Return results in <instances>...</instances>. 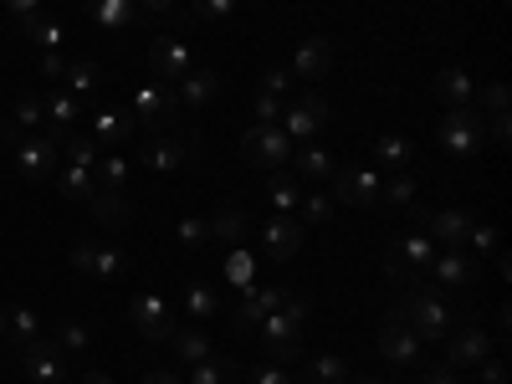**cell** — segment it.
I'll list each match as a JSON object with an SVG mask.
<instances>
[{
    "mask_svg": "<svg viewBox=\"0 0 512 384\" xmlns=\"http://www.w3.org/2000/svg\"><path fill=\"white\" fill-rule=\"evenodd\" d=\"M195 154H200V139L149 134V139H144V149H139V164L149 169V175H175V169H185Z\"/></svg>",
    "mask_w": 512,
    "mask_h": 384,
    "instance_id": "7",
    "label": "cell"
},
{
    "mask_svg": "<svg viewBox=\"0 0 512 384\" xmlns=\"http://www.w3.org/2000/svg\"><path fill=\"white\" fill-rule=\"evenodd\" d=\"M0 11H6V6H0Z\"/></svg>",
    "mask_w": 512,
    "mask_h": 384,
    "instance_id": "63",
    "label": "cell"
},
{
    "mask_svg": "<svg viewBox=\"0 0 512 384\" xmlns=\"http://www.w3.org/2000/svg\"><path fill=\"white\" fill-rule=\"evenodd\" d=\"M93 190H98L93 169H82V164H62V169H57V195H67V200H93Z\"/></svg>",
    "mask_w": 512,
    "mask_h": 384,
    "instance_id": "31",
    "label": "cell"
},
{
    "mask_svg": "<svg viewBox=\"0 0 512 384\" xmlns=\"http://www.w3.org/2000/svg\"><path fill=\"white\" fill-rule=\"evenodd\" d=\"M36 67H41V77H47V82H62L67 57H62V52H41V57H36Z\"/></svg>",
    "mask_w": 512,
    "mask_h": 384,
    "instance_id": "51",
    "label": "cell"
},
{
    "mask_svg": "<svg viewBox=\"0 0 512 384\" xmlns=\"http://www.w3.org/2000/svg\"><path fill=\"white\" fill-rule=\"evenodd\" d=\"M149 67H154V82L175 88L185 72H195V52L185 47V36L164 31V36H154V47H149Z\"/></svg>",
    "mask_w": 512,
    "mask_h": 384,
    "instance_id": "8",
    "label": "cell"
},
{
    "mask_svg": "<svg viewBox=\"0 0 512 384\" xmlns=\"http://www.w3.org/2000/svg\"><path fill=\"white\" fill-rule=\"evenodd\" d=\"M251 384H292V379H287V374H282L277 364H262V369L251 374Z\"/></svg>",
    "mask_w": 512,
    "mask_h": 384,
    "instance_id": "56",
    "label": "cell"
},
{
    "mask_svg": "<svg viewBox=\"0 0 512 384\" xmlns=\"http://www.w3.org/2000/svg\"><path fill=\"white\" fill-rule=\"evenodd\" d=\"M139 384H185V379H180L175 369H149V374H144Z\"/></svg>",
    "mask_w": 512,
    "mask_h": 384,
    "instance_id": "58",
    "label": "cell"
},
{
    "mask_svg": "<svg viewBox=\"0 0 512 384\" xmlns=\"http://www.w3.org/2000/svg\"><path fill=\"white\" fill-rule=\"evenodd\" d=\"M431 256H436V241L425 231H410L384 251V272H390L395 282H420L425 272H431Z\"/></svg>",
    "mask_w": 512,
    "mask_h": 384,
    "instance_id": "4",
    "label": "cell"
},
{
    "mask_svg": "<svg viewBox=\"0 0 512 384\" xmlns=\"http://www.w3.org/2000/svg\"><path fill=\"white\" fill-rule=\"evenodd\" d=\"M190 16L195 21H231L236 16V0H195Z\"/></svg>",
    "mask_w": 512,
    "mask_h": 384,
    "instance_id": "45",
    "label": "cell"
},
{
    "mask_svg": "<svg viewBox=\"0 0 512 384\" xmlns=\"http://www.w3.org/2000/svg\"><path fill=\"white\" fill-rule=\"evenodd\" d=\"M180 98L175 88H164V82H139V93H134V123H144L149 134H169V128L180 123Z\"/></svg>",
    "mask_w": 512,
    "mask_h": 384,
    "instance_id": "3",
    "label": "cell"
},
{
    "mask_svg": "<svg viewBox=\"0 0 512 384\" xmlns=\"http://www.w3.org/2000/svg\"><path fill=\"white\" fill-rule=\"evenodd\" d=\"M287 297H292L287 287H251V292H246V303L231 313V333H256V323H262L272 308H282Z\"/></svg>",
    "mask_w": 512,
    "mask_h": 384,
    "instance_id": "16",
    "label": "cell"
},
{
    "mask_svg": "<svg viewBox=\"0 0 512 384\" xmlns=\"http://www.w3.org/2000/svg\"><path fill=\"white\" fill-rule=\"evenodd\" d=\"M436 98L446 108H472V77H466L461 67H441L436 72Z\"/></svg>",
    "mask_w": 512,
    "mask_h": 384,
    "instance_id": "26",
    "label": "cell"
},
{
    "mask_svg": "<svg viewBox=\"0 0 512 384\" xmlns=\"http://www.w3.org/2000/svg\"><path fill=\"white\" fill-rule=\"evenodd\" d=\"M164 344L175 349V359H185V364H205V359H210V338H205L200 328H180V323H175V333H169Z\"/></svg>",
    "mask_w": 512,
    "mask_h": 384,
    "instance_id": "28",
    "label": "cell"
},
{
    "mask_svg": "<svg viewBox=\"0 0 512 384\" xmlns=\"http://www.w3.org/2000/svg\"><path fill=\"white\" fill-rule=\"evenodd\" d=\"M134 113H123V108H93V128H88V134L108 149V144H123L128 134H134Z\"/></svg>",
    "mask_w": 512,
    "mask_h": 384,
    "instance_id": "23",
    "label": "cell"
},
{
    "mask_svg": "<svg viewBox=\"0 0 512 384\" xmlns=\"http://www.w3.org/2000/svg\"><path fill=\"white\" fill-rule=\"evenodd\" d=\"M93 175H98V185H103V190H128V159L103 149V159L93 164Z\"/></svg>",
    "mask_w": 512,
    "mask_h": 384,
    "instance_id": "37",
    "label": "cell"
},
{
    "mask_svg": "<svg viewBox=\"0 0 512 384\" xmlns=\"http://www.w3.org/2000/svg\"><path fill=\"white\" fill-rule=\"evenodd\" d=\"M21 36L31 41L36 52H62V21H52V16H31V21H21Z\"/></svg>",
    "mask_w": 512,
    "mask_h": 384,
    "instance_id": "30",
    "label": "cell"
},
{
    "mask_svg": "<svg viewBox=\"0 0 512 384\" xmlns=\"http://www.w3.org/2000/svg\"><path fill=\"white\" fill-rule=\"evenodd\" d=\"M67 93L77 98V103H93L98 98V88H103V72H98V62H67Z\"/></svg>",
    "mask_w": 512,
    "mask_h": 384,
    "instance_id": "27",
    "label": "cell"
},
{
    "mask_svg": "<svg viewBox=\"0 0 512 384\" xmlns=\"http://www.w3.org/2000/svg\"><path fill=\"white\" fill-rule=\"evenodd\" d=\"M287 88H292V72H287V67H272V72H262V88H256V93H267V98H287Z\"/></svg>",
    "mask_w": 512,
    "mask_h": 384,
    "instance_id": "47",
    "label": "cell"
},
{
    "mask_svg": "<svg viewBox=\"0 0 512 384\" xmlns=\"http://www.w3.org/2000/svg\"><path fill=\"white\" fill-rule=\"evenodd\" d=\"M410 154H415V149H410V139H405V134H379V139H374V159L395 164V169H405V164H410Z\"/></svg>",
    "mask_w": 512,
    "mask_h": 384,
    "instance_id": "39",
    "label": "cell"
},
{
    "mask_svg": "<svg viewBox=\"0 0 512 384\" xmlns=\"http://www.w3.org/2000/svg\"><path fill=\"white\" fill-rule=\"evenodd\" d=\"M251 272H256L251 251L231 246V256H226V282H231V287H246V292H251Z\"/></svg>",
    "mask_w": 512,
    "mask_h": 384,
    "instance_id": "43",
    "label": "cell"
},
{
    "mask_svg": "<svg viewBox=\"0 0 512 384\" xmlns=\"http://www.w3.org/2000/svg\"><path fill=\"white\" fill-rule=\"evenodd\" d=\"M205 241H210V221L185 216V221H180V246H190V251H195V246H205Z\"/></svg>",
    "mask_w": 512,
    "mask_h": 384,
    "instance_id": "48",
    "label": "cell"
},
{
    "mask_svg": "<svg viewBox=\"0 0 512 384\" xmlns=\"http://www.w3.org/2000/svg\"><path fill=\"white\" fill-rule=\"evenodd\" d=\"M128 318H134L139 338H149V344H164V338L175 333V308H169V297H159V292H139L134 303H128Z\"/></svg>",
    "mask_w": 512,
    "mask_h": 384,
    "instance_id": "10",
    "label": "cell"
},
{
    "mask_svg": "<svg viewBox=\"0 0 512 384\" xmlns=\"http://www.w3.org/2000/svg\"><path fill=\"white\" fill-rule=\"evenodd\" d=\"M507 134H512V128H507V113H492V139L507 144Z\"/></svg>",
    "mask_w": 512,
    "mask_h": 384,
    "instance_id": "60",
    "label": "cell"
},
{
    "mask_svg": "<svg viewBox=\"0 0 512 384\" xmlns=\"http://www.w3.org/2000/svg\"><path fill=\"white\" fill-rule=\"evenodd\" d=\"M0 333H6L11 349H26L31 338H41V318L31 308H6V313H0Z\"/></svg>",
    "mask_w": 512,
    "mask_h": 384,
    "instance_id": "25",
    "label": "cell"
},
{
    "mask_svg": "<svg viewBox=\"0 0 512 384\" xmlns=\"http://www.w3.org/2000/svg\"><path fill=\"white\" fill-rule=\"evenodd\" d=\"M323 123H328V103H323L318 93H303V98H292V103L282 108V134H287L292 144H313Z\"/></svg>",
    "mask_w": 512,
    "mask_h": 384,
    "instance_id": "11",
    "label": "cell"
},
{
    "mask_svg": "<svg viewBox=\"0 0 512 384\" xmlns=\"http://www.w3.org/2000/svg\"><path fill=\"white\" fill-rule=\"evenodd\" d=\"M267 200L277 216H292L297 200H303V185H297V175H287V169H272V180H267Z\"/></svg>",
    "mask_w": 512,
    "mask_h": 384,
    "instance_id": "29",
    "label": "cell"
},
{
    "mask_svg": "<svg viewBox=\"0 0 512 384\" xmlns=\"http://www.w3.org/2000/svg\"><path fill=\"white\" fill-rule=\"evenodd\" d=\"M82 384H118L113 374H103V369H93V374H82Z\"/></svg>",
    "mask_w": 512,
    "mask_h": 384,
    "instance_id": "61",
    "label": "cell"
},
{
    "mask_svg": "<svg viewBox=\"0 0 512 384\" xmlns=\"http://www.w3.org/2000/svg\"><path fill=\"white\" fill-rule=\"evenodd\" d=\"M425 277H441L446 287H466V282H477L482 277V262L472 251H451V246H436V256H431V272Z\"/></svg>",
    "mask_w": 512,
    "mask_h": 384,
    "instance_id": "17",
    "label": "cell"
},
{
    "mask_svg": "<svg viewBox=\"0 0 512 384\" xmlns=\"http://www.w3.org/2000/svg\"><path fill=\"white\" fill-rule=\"evenodd\" d=\"M11 164H16V175L41 185L47 175H57V164H62V144L52 134H31V139H16L11 144Z\"/></svg>",
    "mask_w": 512,
    "mask_h": 384,
    "instance_id": "5",
    "label": "cell"
},
{
    "mask_svg": "<svg viewBox=\"0 0 512 384\" xmlns=\"http://www.w3.org/2000/svg\"><path fill=\"white\" fill-rule=\"evenodd\" d=\"M251 118H256V123H277V118H282V98L256 93V98H251Z\"/></svg>",
    "mask_w": 512,
    "mask_h": 384,
    "instance_id": "49",
    "label": "cell"
},
{
    "mask_svg": "<svg viewBox=\"0 0 512 384\" xmlns=\"http://www.w3.org/2000/svg\"><path fill=\"white\" fill-rule=\"evenodd\" d=\"M21 369L31 384H67V359H62L57 338H31L21 349Z\"/></svg>",
    "mask_w": 512,
    "mask_h": 384,
    "instance_id": "12",
    "label": "cell"
},
{
    "mask_svg": "<svg viewBox=\"0 0 512 384\" xmlns=\"http://www.w3.org/2000/svg\"><path fill=\"white\" fill-rule=\"evenodd\" d=\"M62 159H67V164H82V169H93V164L103 159V144H98L93 134H77V128H72V134L62 139Z\"/></svg>",
    "mask_w": 512,
    "mask_h": 384,
    "instance_id": "33",
    "label": "cell"
},
{
    "mask_svg": "<svg viewBox=\"0 0 512 384\" xmlns=\"http://www.w3.org/2000/svg\"><path fill=\"white\" fill-rule=\"evenodd\" d=\"M395 318L410 323V333L420 338V344H441V338L456 328V308L425 277L420 282H405V297H400V313Z\"/></svg>",
    "mask_w": 512,
    "mask_h": 384,
    "instance_id": "1",
    "label": "cell"
},
{
    "mask_svg": "<svg viewBox=\"0 0 512 384\" xmlns=\"http://www.w3.org/2000/svg\"><path fill=\"white\" fill-rule=\"evenodd\" d=\"M88 16H93V26H103V31H128V26L144 21L134 0H88Z\"/></svg>",
    "mask_w": 512,
    "mask_h": 384,
    "instance_id": "22",
    "label": "cell"
},
{
    "mask_svg": "<svg viewBox=\"0 0 512 384\" xmlns=\"http://www.w3.org/2000/svg\"><path fill=\"white\" fill-rule=\"evenodd\" d=\"M297 210H303V226H328L338 205H333V195L313 190V195H303V200H297Z\"/></svg>",
    "mask_w": 512,
    "mask_h": 384,
    "instance_id": "40",
    "label": "cell"
},
{
    "mask_svg": "<svg viewBox=\"0 0 512 384\" xmlns=\"http://www.w3.org/2000/svg\"><path fill=\"white\" fill-rule=\"evenodd\" d=\"M134 6H139V16H169L175 0H134Z\"/></svg>",
    "mask_w": 512,
    "mask_h": 384,
    "instance_id": "57",
    "label": "cell"
},
{
    "mask_svg": "<svg viewBox=\"0 0 512 384\" xmlns=\"http://www.w3.org/2000/svg\"><path fill=\"white\" fill-rule=\"evenodd\" d=\"M241 149H246L251 164H262V169H287L297 144L282 134V123H251L246 139H241Z\"/></svg>",
    "mask_w": 512,
    "mask_h": 384,
    "instance_id": "6",
    "label": "cell"
},
{
    "mask_svg": "<svg viewBox=\"0 0 512 384\" xmlns=\"http://www.w3.org/2000/svg\"><path fill=\"white\" fill-rule=\"evenodd\" d=\"M292 169H297V180H333L338 159L323 144H303V149H292Z\"/></svg>",
    "mask_w": 512,
    "mask_h": 384,
    "instance_id": "24",
    "label": "cell"
},
{
    "mask_svg": "<svg viewBox=\"0 0 512 384\" xmlns=\"http://www.w3.org/2000/svg\"><path fill=\"white\" fill-rule=\"evenodd\" d=\"M123 195H128V190H103V185L93 190V200H88V205H93V216H98L103 226L128 221V200H123Z\"/></svg>",
    "mask_w": 512,
    "mask_h": 384,
    "instance_id": "34",
    "label": "cell"
},
{
    "mask_svg": "<svg viewBox=\"0 0 512 384\" xmlns=\"http://www.w3.org/2000/svg\"><path fill=\"white\" fill-rule=\"evenodd\" d=\"M482 103H487V113H507V82H492L482 93Z\"/></svg>",
    "mask_w": 512,
    "mask_h": 384,
    "instance_id": "52",
    "label": "cell"
},
{
    "mask_svg": "<svg viewBox=\"0 0 512 384\" xmlns=\"http://www.w3.org/2000/svg\"><path fill=\"white\" fill-rule=\"evenodd\" d=\"M482 379H487V384H502V379H507L502 359H492V354H487V364H482Z\"/></svg>",
    "mask_w": 512,
    "mask_h": 384,
    "instance_id": "59",
    "label": "cell"
},
{
    "mask_svg": "<svg viewBox=\"0 0 512 384\" xmlns=\"http://www.w3.org/2000/svg\"><path fill=\"white\" fill-rule=\"evenodd\" d=\"M57 344H62V354H77V359H82V354L93 349V328L82 323V318H67V323L57 328Z\"/></svg>",
    "mask_w": 512,
    "mask_h": 384,
    "instance_id": "36",
    "label": "cell"
},
{
    "mask_svg": "<svg viewBox=\"0 0 512 384\" xmlns=\"http://www.w3.org/2000/svg\"><path fill=\"white\" fill-rule=\"evenodd\" d=\"M379 349H384V359H395V364H425V344L410 333V323H400V318H390L379 328Z\"/></svg>",
    "mask_w": 512,
    "mask_h": 384,
    "instance_id": "19",
    "label": "cell"
},
{
    "mask_svg": "<svg viewBox=\"0 0 512 384\" xmlns=\"http://www.w3.org/2000/svg\"><path fill=\"white\" fill-rule=\"evenodd\" d=\"M41 118H47V108H41V98H21V103H16V128H36Z\"/></svg>",
    "mask_w": 512,
    "mask_h": 384,
    "instance_id": "50",
    "label": "cell"
},
{
    "mask_svg": "<svg viewBox=\"0 0 512 384\" xmlns=\"http://www.w3.org/2000/svg\"><path fill=\"white\" fill-rule=\"evenodd\" d=\"M175 98H180V108H210L221 98V77L216 72H185L180 82H175Z\"/></svg>",
    "mask_w": 512,
    "mask_h": 384,
    "instance_id": "21",
    "label": "cell"
},
{
    "mask_svg": "<svg viewBox=\"0 0 512 384\" xmlns=\"http://www.w3.org/2000/svg\"><path fill=\"white\" fill-rule=\"evenodd\" d=\"M328 67H333V41L308 36L303 47H297V57H292V67H287V72L308 77V82H323V77H328Z\"/></svg>",
    "mask_w": 512,
    "mask_h": 384,
    "instance_id": "20",
    "label": "cell"
},
{
    "mask_svg": "<svg viewBox=\"0 0 512 384\" xmlns=\"http://www.w3.org/2000/svg\"><path fill=\"white\" fill-rule=\"evenodd\" d=\"M185 313H190V318H216V313H221V297H216V287H200V282H190V287H185Z\"/></svg>",
    "mask_w": 512,
    "mask_h": 384,
    "instance_id": "38",
    "label": "cell"
},
{
    "mask_svg": "<svg viewBox=\"0 0 512 384\" xmlns=\"http://www.w3.org/2000/svg\"><path fill=\"white\" fill-rule=\"evenodd\" d=\"M344 379H349V359H338V354L308 359V384H344Z\"/></svg>",
    "mask_w": 512,
    "mask_h": 384,
    "instance_id": "35",
    "label": "cell"
},
{
    "mask_svg": "<svg viewBox=\"0 0 512 384\" xmlns=\"http://www.w3.org/2000/svg\"><path fill=\"white\" fill-rule=\"evenodd\" d=\"M241 236H246V210H241V205H221V210H216V221H210V241H231V246H241Z\"/></svg>",
    "mask_w": 512,
    "mask_h": 384,
    "instance_id": "32",
    "label": "cell"
},
{
    "mask_svg": "<svg viewBox=\"0 0 512 384\" xmlns=\"http://www.w3.org/2000/svg\"><path fill=\"white\" fill-rule=\"evenodd\" d=\"M190 384H236V369L226 359H205V364H190Z\"/></svg>",
    "mask_w": 512,
    "mask_h": 384,
    "instance_id": "41",
    "label": "cell"
},
{
    "mask_svg": "<svg viewBox=\"0 0 512 384\" xmlns=\"http://www.w3.org/2000/svg\"><path fill=\"white\" fill-rule=\"evenodd\" d=\"M487 354H492V338H487L482 323H466V328L446 333V364L451 369H477Z\"/></svg>",
    "mask_w": 512,
    "mask_h": 384,
    "instance_id": "14",
    "label": "cell"
},
{
    "mask_svg": "<svg viewBox=\"0 0 512 384\" xmlns=\"http://www.w3.org/2000/svg\"><path fill=\"white\" fill-rule=\"evenodd\" d=\"M415 226L425 236H436L441 246L461 251L466 246V231H472V216H466V210H415Z\"/></svg>",
    "mask_w": 512,
    "mask_h": 384,
    "instance_id": "15",
    "label": "cell"
},
{
    "mask_svg": "<svg viewBox=\"0 0 512 384\" xmlns=\"http://www.w3.org/2000/svg\"><path fill=\"white\" fill-rule=\"evenodd\" d=\"M0 6H6V11H11L16 21H31V16L41 11V0H0Z\"/></svg>",
    "mask_w": 512,
    "mask_h": 384,
    "instance_id": "55",
    "label": "cell"
},
{
    "mask_svg": "<svg viewBox=\"0 0 512 384\" xmlns=\"http://www.w3.org/2000/svg\"><path fill=\"white\" fill-rule=\"evenodd\" d=\"M425 384H461V369H451V364H431V369H425Z\"/></svg>",
    "mask_w": 512,
    "mask_h": 384,
    "instance_id": "53",
    "label": "cell"
},
{
    "mask_svg": "<svg viewBox=\"0 0 512 384\" xmlns=\"http://www.w3.org/2000/svg\"><path fill=\"white\" fill-rule=\"evenodd\" d=\"M502 241H497V226H477L472 221V231H466V246L461 251H472V256H492Z\"/></svg>",
    "mask_w": 512,
    "mask_h": 384,
    "instance_id": "44",
    "label": "cell"
},
{
    "mask_svg": "<svg viewBox=\"0 0 512 384\" xmlns=\"http://www.w3.org/2000/svg\"><path fill=\"white\" fill-rule=\"evenodd\" d=\"M436 144H441L446 154H456V159L482 154V123H477V113H472V108H451V113L441 118V128H436Z\"/></svg>",
    "mask_w": 512,
    "mask_h": 384,
    "instance_id": "9",
    "label": "cell"
},
{
    "mask_svg": "<svg viewBox=\"0 0 512 384\" xmlns=\"http://www.w3.org/2000/svg\"><path fill=\"white\" fill-rule=\"evenodd\" d=\"M344 384H379V379H369V374H359V379H354V374H349Z\"/></svg>",
    "mask_w": 512,
    "mask_h": 384,
    "instance_id": "62",
    "label": "cell"
},
{
    "mask_svg": "<svg viewBox=\"0 0 512 384\" xmlns=\"http://www.w3.org/2000/svg\"><path fill=\"white\" fill-rule=\"evenodd\" d=\"M93 246H98L93 236H88V241H77V246H72V267H77V272H88V267H93Z\"/></svg>",
    "mask_w": 512,
    "mask_h": 384,
    "instance_id": "54",
    "label": "cell"
},
{
    "mask_svg": "<svg viewBox=\"0 0 512 384\" xmlns=\"http://www.w3.org/2000/svg\"><path fill=\"white\" fill-rule=\"evenodd\" d=\"M333 205H354V210H364V205H374L379 200V175L374 169H364V164H349V169H333Z\"/></svg>",
    "mask_w": 512,
    "mask_h": 384,
    "instance_id": "13",
    "label": "cell"
},
{
    "mask_svg": "<svg viewBox=\"0 0 512 384\" xmlns=\"http://www.w3.org/2000/svg\"><path fill=\"white\" fill-rule=\"evenodd\" d=\"M123 267H128V256H123V251H113V246H93V267H88V277H108V282H113Z\"/></svg>",
    "mask_w": 512,
    "mask_h": 384,
    "instance_id": "42",
    "label": "cell"
},
{
    "mask_svg": "<svg viewBox=\"0 0 512 384\" xmlns=\"http://www.w3.org/2000/svg\"><path fill=\"white\" fill-rule=\"evenodd\" d=\"M379 200H390V205H415V180H410V175H395L390 185H379Z\"/></svg>",
    "mask_w": 512,
    "mask_h": 384,
    "instance_id": "46",
    "label": "cell"
},
{
    "mask_svg": "<svg viewBox=\"0 0 512 384\" xmlns=\"http://www.w3.org/2000/svg\"><path fill=\"white\" fill-rule=\"evenodd\" d=\"M297 251H303V221L272 216L267 231H262V256H267V262H292Z\"/></svg>",
    "mask_w": 512,
    "mask_h": 384,
    "instance_id": "18",
    "label": "cell"
},
{
    "mask_svg": "<svg viewBox=\"0 0 512 384\" xmlns=\"http://www.w3.org/2000/svg\"><path fill=\"white\" fill-rule=\"evenodd\" d=\"M303 328H308V303L303 297H287L282 308H272L256 333H262V349L272 359H297V344H303Z\"/></svg>",
    "mask_w": 512,
    "mask_h": 384,
    "instance_id": "2",
    "label": "cell"
}]
</instances>
